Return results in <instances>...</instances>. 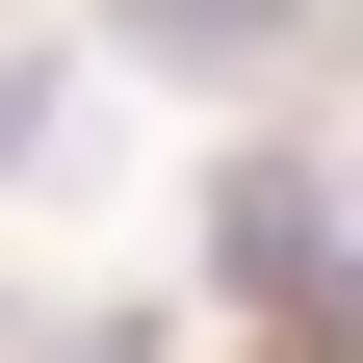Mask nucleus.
I'll return each mask as SVG.
<instances>
[{"mask_svg": "<svg viewBox=\"0 0 363 363\" xmlns=\"http://www.w3.org/2000/svg\"><path fill=\"white\" fill-rule=\"evenodd\" d=\"M208 259H234L259 311H337V156H234V208H208Z\"/></svg>", "mask_w": 363, "mask_h": 363, "instance_id": "f257e3e1", "label": "nucleus"}, {"mask_svg": "<svg viewBox=\"0 0 363 363\" xmlns=\"http://www.w3.org/2000/svg\"><path fill=\"white\" fill-rule=\"evenodd\" d=\"M311 0H130V52H182V78H234V52H286Z\"/></svg>", "mask_w": 363, "mask_h": 363, "instance_id": "f03ea898", "label": "nucleus"}, {"mask_svg": "<svg viewBox=\"0 0 363 363\" xmlns=\"http://www.w3.org/2000/svg\"><path fill=\"white\" fill-rule=\"evenodd\" d=\"M337 286H363V156H337Z\"/></svg>", "mask_w": 363, "mask_h": 363, "instance_id": "7ed1b4c3", "label": "nucleus"}]
</instances>
